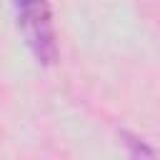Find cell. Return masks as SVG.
<instances>
[{
  "mask_svg": "<svg viewBox=\"0 0 160 160\" xmlns=\"http://www.w3.org/2000/svg\"><path fill=\"white\" fill-rule=\"evenodd\" d=\"M128 140H125V145L130 148V155L132 158H150V155H155L152 152V148H148L142 140H138V138H130V135H125Z\"/></svg>",
  "mask_w": 160,
  "mask_h": 160,
  "instance_id": "7a4b0ae2",
  "label": "cell"
},
{
  "mask_svg": "<svg viewBox=\"0 0 160 160\" xmlns=\"http://www.w3.org/2000/svg\"><path fill=\"white\" fill-rule=\"evenodd\" d=\"M18 25L25 35V42L32 58L42 65H52L58 58L55 25L50 12V0H12Z\"/></svg>",
  "mask_w": 160,
  "mask_h": 160,
  "instance_id": "6da1fadb",
  "label": "cell"
}]
</instances>
